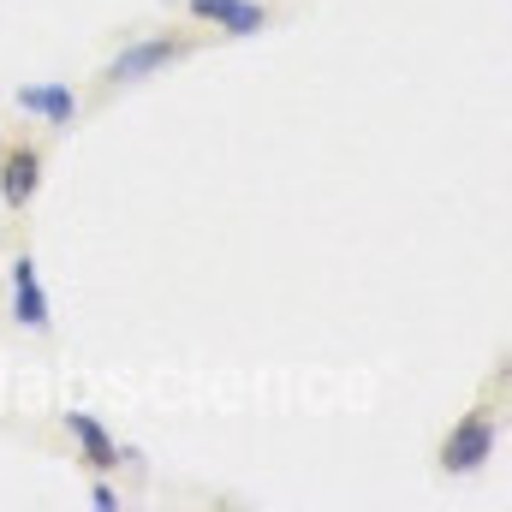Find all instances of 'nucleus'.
<instances>
[{
    "instance_id": "nucleus-1",
    "label": "nucleus",
    "mask_w": 512,
    "mask_h": 512,
    "mask_svg": "<svg viewBox=\"0 0 512 512\" xmlns=\"http://www.w3.org/2000/svg\"><path fill=\"white\" fill-rule=\"evenodd\" d=\"M495 441H501V423L489 417V411H477V417H465L447 441H441V471H453V477H471V471H483L489 465V453H495Z\"/></svg>"
},
{
    "instance_id": "nucleus-2",
    "label": "nucleus",
    "mask_w": 512,
    "mask_h": 512,
    "mask_svg": "<svg viewBox=\"0 0 512 512\" xmlns=\"http://www.w3.org/2000/svg\"><path fill=\"white\" fill-rule=\"evenodd\" d=\"M179 54H185V42H179V36H149V42H131L120 60H108V84H137V78H149V72L173 66Z\"/></svg>"
},
{
    "instance_id": "nucleus-3",
    "label": "nucleus",
    "mask_w": 512,
    "mask_h": 512,
    "mask_svg": "<svg viewBox=\"0 0 512 512\" xmlns=\"http://www.w3.org/2000/svg\"><path fill=\"white\" fill-rule=\"evenodd\" d=\"M185 6H191L197 24H215L227 36H251V30L268 24V6L262 0H185Z\"/></svg>"
},
{
    "instance_id": "nucleus-4",
    "label": "nucleus",
    "mask_w": 512,
    "mask_h": 512,
    "mask_svg": "<svg viewBox=\"0 0 512 512\" xmlns=\"http://www.w3.org/2000/svg\"><path fill=\"white\" fill-rule=\"evenodd\" d=\"M12 316H18V328H30V334H42L54 316H48V292H42V280H36V256H18L12 262Z\"/></svg>"
},
{
    "instance_id": "nucleus-5",
    "label": "nucleus",
    "mask_w": 512,
    "mask_h": 512,
    "mask_svg": "<svg viewBox=\"0 0 512 512\" xmlns=\"http://www.w3.org/2000/svg\"><path fill=\"white\" fill-rule=\"evenodd\" d=\"M36 185H42V149L18 143V149L0 161V197H6L12 209H24V203L36 197Z\"/></svg>"
},
{
    "instance_id": "nucleus-6",
    "label": "nucleus",
    "mask_w": 512,
    "mask_h": 512,
    "mask_svg": "<svg viewBox=\"0 0 512 512\" xmlns=\"http://www.w3.org/2000/svg\"><path fill=\"white\" fill-rule=\"evenodd\" d=\"M18 108L48 120V126H72L78 120V96L66 84H18Z\"/></svg>"
},
{
    "instance_id": "nucleus-7",
    "label": "nucleus",
    "mask_w": 512,
    "mask_h": 512,
    "mask_svg": "<svg viewBox=\"0 0 512 512\" xmlns=\"http://www.w3.org/2000/svg\"><path fill=\"white\" fill-rule=\"evenodd\" d=\"M66 429L78 435V453H84L90 465H102V471H108V465H120V459H131L126 447L108 435V423H96L90 411H66Z\"/></svg>"
},
{
    "instance_id": "nucleus-8",
    "label": "nucleus",
    "mask_w": 512,
    "mask_h": 512,
    "mask_svg": "<svg viewBox=\"0 0 512 512\" xmlns=\"http://www.w3.org/2000/svg\"><path fill=\"white\" fill-rule=\"evenodd\" d=\"M90 507H102V512H120V495H114L108 483H96V489H90Z\"/></svg>"
}]
</instances>
